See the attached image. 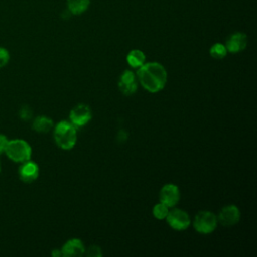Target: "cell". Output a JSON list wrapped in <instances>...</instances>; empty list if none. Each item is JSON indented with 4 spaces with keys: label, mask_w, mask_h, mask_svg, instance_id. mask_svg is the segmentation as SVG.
I'll list each match as a JSON object with an SVG mask.
<instances>
[{
    "label": "cell",
    "mask_w": 257,
    "mask_h": 257,
    "mask_svg": "<svg viewBox=\"0 0 257 257\" xmlns=\"http://www.w3.org/2000/svg\"><path fill=\"white\" fill-rule=\"evenodd\" d=\"M91 119L90 107L84 103L75 105L69 113V121L75 127H81L85 125Z\"/></svg>",
    "instance_id": "5b68a950"
},
{
    "label": "cell",
    "mask_w": 257,
    "mask_h": 257,
    "mask_svg": "<svg viewBox=\"0 0 257 257\" xmlns=\"http://www.w3.org/2000/svg\"><path fill=\"white\" fill-rule=\"evenodd\" d=\"M227 52L228 51H227L225 45L222 44V43H215L210 48V54L215 59H222V58H224L226 56Z\"/></svg>",
    "instance_id": "9a60e30c"
},
{
    "label": "cell",
    "mask_w": 257,
    "mask_h": 257,
    "mask_svg": "<svg viewBox=\"0 0 257 257\" xmlns=\"http://www.w3.org/2000/svg\"><path fill=\"white\" fill-rule=\"evenodd\" d=\"M217 223L218 219L214 213L201 211L195 216L193 225L197 232L201 234H210L216 229Z\"/></svg>",
    "instance_id": "277c9868"
},
{
    "label": "cell",
    "mask_w": 257,
    "mask_h": 257,
    "mask_svg": "<svg viewBox=\"0 0 257 257\" xmlns=\"http://www.w3.org/2000/svg\"><path fill=\"white\" fill-rule=\"evenodd\" d=\"M145 60H146V55L140 49H133L126 55L127 63L134 68H139L140 66H142L145 63Z\"/></svg>",
    "instance_id": "5bb4252c"
},
{
    "label": "cell",
    "mask_w": 257,
    "mask_h": 257,
    "mask_svg": "<svg viewBox=\"0 0 257 257\" xmlns=\"http://www.w3.org/2000/svg\"><path fill=\"white\" fill-rule=\"evenodd\" d=\"M51 255H52L53 257H60V256H63V255H62V252H61V249H54V250H52Z\"/></svg>",
    "instance_id": "603a6c76"
},
{
    "label": "cell",
    "mask_w": 257,
    "mask_h": 257,
    "mask_svg": "<svg viewBox=\"0 0 257 257\" xmlns=\"http://www.w3.org/2000/svg\"><path fill=\"white\" fill-rule=\"evenodd\" d=\"M166 220L170 227L179 231L187 229L191 224V219L188 213L181 209H173L169 211Z\"/></svg>",
    "instance_id": "8992f818"
},
{
    "label": "cell",
    "mask_w": 257,
    "mask_h": 257,
    "mask_svg": "<svg viewBox=\"0 0 257 257\" xmlns=\"http://www.w3.org/2000/svg\"><path fill=\"white\" fill-rule=\"evenodd\" d=\"M53 127V120L45 115H39L34 118L32 122V128L41 134L48 133Z\"/></svg>",
    "instance_id": "7c38bea8"
},
{
    "label": "cell",
    "mask_w": 257,
    "mask_h": 257,
    "mask_svg": "<svg viewBox=\"0 0 257 257\" xmlns=\"http://www.w3.org/2000/svg\"><path fill=\"white\" fill-rule=\"evenodd\" d=\"M247 46V35L243 32H235L231 34L227 40L225 47L231 53H238Z\"/></svg>",
    "instance_id": "30bf717a"
},
{
    "label": "cell",
    "mask_w": 257,
    "mask_h": 257,
    "mask_svg": "<svg viewBox=\"0 0 257 257\" xmlns=\"http://www.w3.org/2000/svg\"><path fill=\"white\" fill-rule=\"evenodd\" d=\"M168 213H169V207H167L163 203H159V204L155 205V207L153 208V214H154L155 218H157L159 220L166 219Z\"/></svg>",
    "instance_id": "2e32d148"
},
{
    "label": "cell",
    "mask_w": 257,
    "mask_h": 257,
    "mask_svg": "<svg viewBox=\"0 0 257 257\" xmlns=\"http://www.w3.org/2000/svg\"><path fill=\"white\" fill-rule=\"evenodd\" d=\"M84 253L86 254V256H89V257H100L101 256V250L96 245L89 246L87 249H85Z\"/></svg>",
    "instance_id": "ffe728a7"
},
{
    "label": "cell",
    "mask_w": 257,
    "mask_h": 257,
    "mask_svg": "<svg viewBox=\"0 0 257 257\" xmlns=\"http://www.w3.org/2000/svg\"><path fill=\"white\" fill-rule=\"evenodd\" d=\"M0 172H1V163H0Z\"/></svg>",
    "instance_id": "cb8c5ba5"
},
{
    "label": "cell",
    "mask_w": 257,
    "mask_h": 257,
    "mask_svg": "<svg viewBox=\"0 0 257 257\" xmlns=\"http://www.w3.org/2000/svg\"><path fill=\"white\" fill-rule=\"evenodd\" d=\"M217 219L223 226H234L240 220V211L235 205H228L221 209Z\"/></svg>",
    "instance_id": "ba28073f"
},
{
    "label": "cell",
    "mask_w": 257,
    "mask_h": 257,
    "mask_svg": "<svg viewBox=\"0 0 257 257\" xmlns=\"http://www.w3.org/2000/svg\"><path fill=\"white\" fill-rule=\"evenodd\" d=\"M53 137L59 148L63 150H70L76 143V127L68 120H61L55 125Z\"/></svg>",
    "instance_id": "7a4b0ae2"
},
{
    "label": "cell",
    "mask_w": 257,
    "mask_h": 257,
    "mask_svg": "<svg viewBox=\"0 0 257 257\" xmlns=\"http://www.w3.org/2000/svg\"><path fill=\"white\" fill-rule=\"evenodd\" d=\"M10 59V54L8 50L2 46H0V68L4 67Z\"/></svg>",
    "instance_id": "d6986e66"
},
{
    "label": "cell",
    "mask_w": 257,
    "mask_h": 257,
    "mask_svg": "<svg viewBox=\"0 0 257 257\" xmlns=\"http://www.w3.org/2000/svg\"><path fill=\"white\" fill-rule=\"evenodd\" d=\"M118 88L123 94L132 95L137 91L138 85H137V82H133V83H130V84H120V83H118Z\"/></svg>",
    "instance_id": "ac0fdd59"
},
{
    "label": "cell",
    "mask_w": 257,
    "mask_h": 257,
    "mask_svg": "<svg viewBox=\"0 0 257 257\" xmlns=\"http://www.w3.org/2000/svg\"><path fill=\"white\" fill-rule=\"evenodd\" d=\"M19 115L23 120H28L32 116V109L28 105H24L20 108Z\"/></svg>",
    "instance_id": "44dd1931"
},
{
    "label": "cell",
    "mask_w": 257,
    "mask_h": 257,
    "mask_svg": "<svg viewBox=\"0 0 257 257\" xmlns=\"http://www.w3.org/2000/svg\"><path fill=\"white\" fill-rule=\"evenodd\" d=\"M136 82V74L131 70H125L119 77L118 83L120 84H130Z\"/></svg>",
    "instance_id": "e0dca14e"
},
{
    "label": "cell",
    "mask_w": 257,
    "mask_h": 257,
    "mask_svg": "<svg viewBox=\"0 0 257 257\" xmlns=\"http://www.w3.org/2000/svg\"><path fill=\"white\" fill-rule=\"evenodd\" d=\"M138 79L145 89L150 92L162 90L167 83V71L159 62L144 63L138 68Z\"/></svg>",
    "instance_id": "6da1fadb"
},
{
    "label": "cell",
    "mask_w": 257,
    "mask_h": 257,
    "mask_svg": "<svg viewBox=\"0 0 257 257\" xmlns=\"http://www.w3.org/2000/svg\"><path fill=\"white\" fill-rule=\"evenodd\" d=\"M85 247L80 239H70L61 248L63 256L66 257H77L84 254Z\"/></svg>",
    "instance_id": "8fae6325"
},
{
    "label": "cell",
    "mask_w": 257,
    "mask_h": 257,
    "mask_svg": "<svg viewBox=\"0 0 257 257\" xmlns=\"http://www.w3.org/2000/svg\"><path fill=\"white\" fill-rule=\"evenodd\" d=\"M180 200L179 188L174 184H166L160 191V201L167 207H174Z\"/></svg>",
    "instance_id": "9c48e42d"
},
{
    "label": "cell",
    "mask_w": 257,
    "mask_h": 257,
    "mask_svg": "<svg viewBox=\"0 0 257 257\" xmlns=\"http://www.w3.org/2000/svg\"><path fill=\"white\" fill-rule=\"evenodd\" d=\"M90 0H67V9L72 15H80L89 6Z\"/></svg>",
    "instance_id": "4fadbf2b"
},
{
    "label": "cell",
    "mask_w": 257,
    "mask_h": 257,
    "mask_svg": "<svg viewBox=\"0 0 257 257\" xmlns=\"http://www.w3.org/2000/svg\"><path fill=\"white\" fill-rule=\"evenodd\" d=\"M39 175L38 165L30 160L21 163V166L18 169L19 179L24 183H32L34 182Z\"/></svg>",
    "instance_id": "52a82bcc"
},
{
    "label": "cell",
    "mask_w": 257,
    "mask_h": 257,
    "mask_svg": "<svg viewBox=\"0 0 257 257\" xmlns=\"http://www.w3.org/2000/svg\"><path fill=\"white\" fill-rule=\"evenodd\" d=\"M5 154L11 161L21 164L31 159L32 150L26 141L16 139L8 141Z\"/></svg>",
    "instance_id": "3957f363"
},
{
    "label": "cell",
    "mask_w": 257,
    "mask_h": 257,
    "mask_svg": "<svg viewBox=\"0 0 257 257\" xmlns=\"http://www.w3.org/2000/svg\"><path fill=\"white\" fill-rule=\"evenodd\" d=\"M8 139L5 135H1L0 134V155H2L3 153H5V149L8 143Z\"/></svg>",
    "instance_id": "7402d4cb"
}]
</instances>
